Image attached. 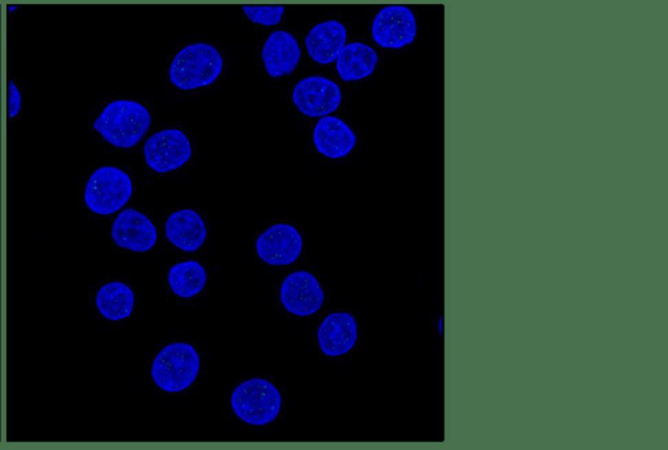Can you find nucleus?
I'll list each match as a JSON object with an SVG mask.
<instances>
[{
    "label": "nucleus",
    "instance_id": "nucleus-14",
    "mask_svg": "<svg viewBox=\"0 0 668 450\" xmlns=\"http://www.w3.org/2000/svg\"><path fill=\"white\" fill-rule=\"evenodd\" d=\"M313 142L318 150L329 158H342L348 155L357 136L346 123L335 116H322L315 127Z\"/></svg>",
    "mask_w": 668,
    "mask_h": 450
},
{
    "label": "nucleus",
    "instance_id": "nucleus-16",
    "mask_svg": "<svg viewBox=\"0 0 668 450\" xmlns=\"http://www.w3.org/2000/svg\"><path fill=\"white\" fill-rule=\"evenodd\" d=\"M166 236L170 243L180 249L186 252H194L205 240V223L191 209L179 210L167 219Z\"/></svg>",
    "mask_w": 668,
    "mask_h": 450
},
{
    "label": "nucleus",
    "instance_id": "nucleus-2",
    "mask_svg": "<svg viewBox=\"0 0 668 450\" xmlns=\"http://www.w3.org/2000/svg\"><path fill=\"white\" fill-rule=\"evenodd\" d=\"M222 67V56L214 46L194 43L180 50L174 58L170 67V80L179 89H197L213 84Z\"/></svg>",
    "mask_w": 668,
    "mask_h": 450
},
{
    "label": "nucleus",
    "instance_id": "nucleus-7",
    "mask_svg": "<svg viewBox=\"0 0 668 450\" xmlns=\"http://www.w3.org/2000/svg\"><path fill=\"white\" fill-rule=\"evenodd\" d=\"M415 36V16L405 5H388L373 20V41L384 49H402L412 43Z\"/></svg>",
    "mask_w": 668,
    "mask_h": 450
},
{
    "label": "nucleus",
    "instance_id": "nucleus-1",
    "mask_svg": "<svg viewBox=\"0 0 668 450\" xmlns=\"http://www.w3.org/2000/svg\"><path fill=\"white\" fill-rule=\"evenodd\" d=\"M151 124V114L140 103L114 101L106 106L93 127L109 144L129 149L142 142Z\"/></svg>",
    "mask_w": 668,
    "mask_h": 450
},
{
    "label": "nucleus",
    "instance_id": "nucleus-19",
    "mask_svg": "<svg viewBox=\"0 0 668 450\" xmlns=\"http://www.w3.org/2000/svg\"><path fill=\"white\" fill-rule=\"evenodd\" d=\"M168 283L174 294L180 297H192L205 286V269L197 261L179 262L170 269Z\"/></svg>",
    "mask_w": 668,
    "mask_h": 450
},
{
    "label": "nucleus",
    "instance_id": "nucleus-3",
    "mask_svg": "<svg viewBox=\"0 0 668 450\" xmlns=\"http://www.w3.org/2000/svg\"><path fill=\"white\" fill-rule=\"evenodd\" d=\"M200 370V358L188 344H171L153 361L152 377L162 390L177 393L192 384Z\"/></svg>",
    "mask_w": 668,
    "mask_h": 450
},
{
    "label": "nucleus",
    "instance_id": "nucleus-5",
    "mask_svg": "<svg viewBox=\"0 0 668 450\" xmlns=\"http://www.w3.org/2000/svg\"><path fill=\"white\" fill-rule=\"evenodd\" d=\"M132 180L120 168L113 166L96 170L85 188V203L91 212L109 216L129 203Z\"/></svg>",
    "mask_w": 668,
    "mask_h": 450
},
{
    "label": "nucleus",
    "instance_id": "nucleus-8",
    "mask_svg": "<svg viewBox=\"0 0 668 450\" xmlns=\"http://www.w3.org/2000/svg\"><path fill=\"white\" fill-rule=\"evenodd\" d=\"M293 101L298 110L311 117L329 115L342 101L339 87L329 78L311 76L296 84Z\"/></svg>",
    "mask_w": 668,
    "mask_h": 450
},
{
    "label": "nucleus",
    "instance_id": "nucleus-21",
    "mask_svg": "<svg viewBox=\"0 0 668 450\" xmlns=\"http://www.w3.org/2000/svg\"><path fill=\"white\" fill-rule=\"evenodd\" d=\"M21 109V94L13 81L8 82V97H7V113L10 117H14Z\"/></svg>",
    "mask_w": 668,
    "mask_h": 450
},
{
    "label": "nucleus",
    "instance_id": "nucleus-17",
    "mask_svg": "<svg viewBox=\"0 0 668 450\" xmlns=\"http://www.w3.org/2000/svg\"><path fill=\"white\" fill-rule=\"evenodd\" d=\"M377 60V54L368 45L360 42L345 45L335 59L337 72L344 81H358L372 74Z\"/></svg>",
    "mask_w": 668,
    "mask_h": 450
},
{
    "label": "nucleus",
    "instance_id": "nucleus-11",
    "mask_svg": "<svg viewBox=\"0 0 668 450\" xmlns=\"http://www.w3.org/2000/svg\"><path fill=\"white\" fill-rule=\"evenodd\" d=\"M111 235L119 247L135 252H148L157 242L155 225L135 209H126L118 216Z\"/></svg>",
    "mask_w": 668,
    "mask_h": 450
},
{
    "label": "nucleus",
    "instance_id": "nucleus-4",
    "mask_svg": "<svg viewBox=\"0 0 668 450\" xmlns=\"http://www.w3.org/2000/svg\"><path fill=\"white\" fill-rule=\"evenodd\" d=\"M232 407L248 425H268L280 414L281 396L277 387L269 381L252 379L234 390Z\"/></svg>",
    "mask_w": 668,
    "mask_h": 450
},
{
    "label": "nucleus",
    "instance_id": "nucleus-12",
    "mask_svg": "<svg viewBox=\"0 0 668 450\" xmlns=\"http://www.w3.org/2000/svg\"><path fill=\"white\" fill-rule=\"evenodd\" d=\"M302 52L296 37L285 30L271 33L263 47V60L270 78H282L296 71Z\"/></svg>",
    "mask_w": 668,
    "mask_h": 450
},
{
    "label": "nucleus",
    "instance_id": "nucleus-18",
    "mask_svg": "<svg viewBox=\"0 0 668 450\" xmlns=\"http://www.w3.org/2000/svg\"><path fill=\"white\" fill-rule=\"evenodd\" d=\"M97 307L101 315L111 322L127 319L132 313L135 296L127 284L111 282L101 287L97 295Z\"/></svg>",
    "mask_w": 668,
    "mask_h": 450
},
{
    "label": "nucleus",
    "instance_id": "nucleus-15",
    "mask_svg": "<svg viewBox=\"0 0 668 450\" xmlns=\"http://www.w3.org/2000/svg\"><path fill=\"white\" fill-rule=\"evenodd\" d=\"M347 30L339 21H325L311 29L306 37V49L309 56L320 63L329 65L346 45Z\"/></svg>",
    "mask_w": 668,
    "mask_h": 450
},
{
    "label": "nucleus",
    "instance_id": "nucleus-20",
    "mask_svg": "<svg viewBox=\"0 0 668 450\" xmlns=\"http://www.w3.org/2000/svg\"><path fill=\"white\" fill-rule=\"evenodd\" d=\"M245 16L260 25H277L285 13L283 5H245Z\"/></svg>",
    "mask_w": 668,
    "mask_h": 450
},
{
    "label": "nucleus",
    "instance_id": "nucleus-10",
    "mask_svg": "<svg viewBox=\"0 0 668 450\" xmlns=\"http://www.w3.org/2000/svg\"><path fill=\"white\" fill-rule=\"evenodd\" d=\"M303 247V240L296 227L274 225L256 240L260 258L269 265H289L296 262Z\"/></svg>",
    "mask_w": 668,
    "mask_h": 450
},
{
    "label": "nucleus",
    "instance_id": "nucleus-6",
    "mask_svg": "<svg viewBox=\"0 0 668 450\" xmlns=\"http://www.w3.org/2000/svg\"><path fill=\"white\" fill-rule=\"evenodd\" d=\"M144 155L149 168L164 174L183 166L191 158L192 149L181 131L166 129L148 139Z\"/></svg>",
    "mask_w": 668,
    "mask_h": 450
},
{
    "label": "nucleus",
    "instance_id": "nucleus-13",
    "mask_svg": "<svg viewBox=\"0 0 668 450\" xmlns=\"http://www.w3.org/2000/svg\"><path fill=\"white\" fill-rule=\"evenodd\" d=\"M358 338L355 319L350 313H332L322 322L318 339L322 352L328 357H339L354 348Z\"/></svg>",
    "mask_w": 668,
    "mask_h": 450
},
{
    "label": "nucleus",
    "instance_id": "nucleus-9",
    "mask_svg": "<svg viewBox=\"0 0 668 450\" xmlns=\"http://www.w3.org/2000/svg\"><path fill=\"white\" fill-rule=\"evenodd\" d=\"M281 302L293 315L309 316L322 308L324 291L311 273L296 271L283 281Z\"/></svg>",
    "mask_w": 668,
    "mask_h": 450
}]
</instances>
